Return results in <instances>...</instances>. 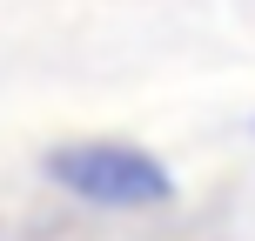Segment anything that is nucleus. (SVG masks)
<instances>
[{"mask_svg":"<svg viewBox=\"0 0 255 241\" xmlns=\"http://www.w3.org/2000/svg\"><path fill=\"white\" fill-rule=\"evenodd\" d=\"M54 181L88 201H115V208H134V201H168V174L161 161L134 148H115V141H88V148H61L54 154Z\"/></svg>","mask_w":255,"mask_h":241,"instance_id":"f257e3e1","label":"nucleus"}]
</instances>
